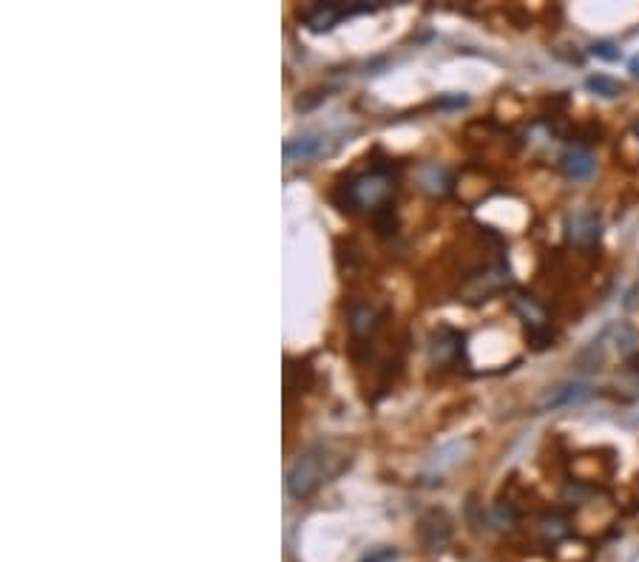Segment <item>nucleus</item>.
<instances>
[{
    "instance_id": "f257e3e1",
    "label": "nucleus",
    "mask_w": 639,
    "mask_h": 562,
    "mask_svg": "<svg viewBox=\"0 0 639 562\" xmlns=\"http://www.w3.org/2000/svg\"><path fill=\"white\" fill-rule=\"evenodd\" d=\"M344 466V458L342 455H333V449L324 446V443H318L313 449H307L305 455H301L293 468H290V475H288V492L293 497H310L318 486H322L324 480L335 477L342 471Z\"/></svg>"
},
{
    "instance_id": "f03ea898",
    "label": "nucleus",
    "mask_w": 639,
    "mask_h": 562,
    "mask_svg": "<svg viewBox=\"0 0 639 562\" xmlns=\"http://www.w3.org/2000/svg\"><path fill=\"white\" fill-rule=\"evenodd\" d=\"M591 397V387L589 384H560L555 389H546L535 409L537 412H557V409H565V406H574V404H582Z\"/></svg>"
},
{
    "instance_id": "7ed1b4c3",
    "label": "nucleus",
    "mask_w": 639,
    "mask_h": 562,
    "mask_svg": "<svg viewBox=\"0 0 639 562\" xmlns=\"http://www.w3.org/2000/svg\"><path fill=\"white\" fill-rule=\"evenodd\" d=\"M350 205L352 208H367V205H376L378 199L386 193V179L381 171H372L367 176H361L359 183H352L350 188Z\"/></svg>"
},
{
    "instance_id": "20e7f679",
    "label": "nucleus",
    "mask_w": 639,
    "mask_h": 562,
    "mask_svg": "<svg viewBox=\"0 0 639 562\" xmlns=\"http://www.w3.org/2000/svg\"><path fill=\"white\" fill-rule=\"evenodd\" d=\"M599 216L594 210H577L574 216H568V239L580 247H591L599 239Z\"/></svg>"
},
{
    "instance_id": "39448f33",
    "label": "nucleus",
    "mask_w": 639,
    "mask_h": 562,
    "mask_svg": "<svg viewBox=\"0 0 639 562\" xmlns=\"http://www.w3.org/2000/svg\"><path fill=\"white\" fill-rule=\"evenodd\" d=\"M359 12H372V6H333V4H318V6H313L307 14H305V21H307V26L310 29H315V31H327V29H333L335 23L342 21V17H347V14H359Z\"/></svg>"
},
{
    "instance_id": "423d86ee",
    "label": "nucleus",
    "mask_w": 639,
    "mask_h": 562,
    "mask_svg": "<svg viewBox=\"0 0 639 562\" xmlns=\"http://www.w3.org/2000/svg\"><path fill=\"white\" fill-rule=\"evenodd\" d=\"M560 165L563 171L572 176V179H589L597 168V162L589 151H582V148H574V151H565L563 159H560Z\"/></svg>"
},
{
    "instance_id": "0eeeda50",
    "label": "nucleus",
    "mask_w": 639,
    "mask_h": 562,
    "mask_svg": "<svg viewBox=\"0 0 639 562\" xmlns=\"http://www.w3.org/2000/svg\"><path fill=\"white\" fill-rule=\"evenodd\" d=\"M585 85L591 88L594 94H599V97H619L623 94V85H619L617 80H611V77H606V75H591L589 80H585Z\"/></svg>"
},
{
    "instance_id": "6e6552de",
    "label": "nucleus",
    "mask_w": 639,
    "mask_h": 562,
    "mask_svg": "<svg viewBox=\"0 0 639 562\" xmlns=\"http://www.w3.org/2000/svg\"><path fill=\"white\" fill-rule=\"evenodd\" d=\"M591 51L597 54V58L608 60V63H614V60L623 58V54H619V49H617L614 43H594V46H591Z\"/></svg>"
},
{
    "instance_id": "1a4fd4ad",
    "label": "nucleus",
    "mask_w": 639,
    "mask_h": 562,
    "mask_svg": "<svg viewBox=\"0 0 639 562\" xmlns=\"http://www.w3.org/2000/svg\"><path fill=\"white\" fill-rule=\"evenodd\" d=\"M364 562H395V551H376V554H372V557H367Z\"/></svg>"
},
{
    "instance_id": "9d476101",
    "label": "nucleus",
    "mask_w": 639,
    "mask_h": 562,
    "mask_svg": "<svg viewBox=\"0 0 639 562\" xmlns=\"http://www.w3.org/2000/svg\"><path fill=\"white\" fill-rule=\"evenodd\" d=\"M631 75L639 77V54H636V58H631Z\"/></svg>"
}]
</instances>
